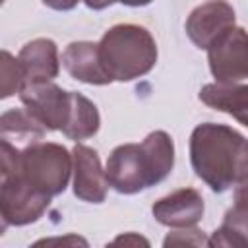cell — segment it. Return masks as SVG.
Returning <instances> with one entry per match:
<instances>
[{"label":"cell","instance_id":"obj_3","mask_svg":"<svg viewBox=\"0 0 248 248\" xmlns=\"http://www.w3.org/2000/svg\"><path fill=\"white\" fill-rule=\"evenodd\" d=\"M2 149V176L19 174L37 190L54 198L68 186L74 170L72 153L54 141H35L23 149L0 141Z\"/></svg>","mask_w":248,"mask_h":248},{"label":"cell","instance_id":"obj_9","mask_svg":"<svg viewBox=\"0 0 248 248\" xmlns=\"http://www.w3.org/2000/svg\"><path fill=\"white\" fill-rule=\"evenodd\" d=\"M231 25H234L232 6L227 0H207L190 12L184 29L198 48H207L211 41Z\"/></svg>","mask_w":248,"mask_h":248},{"label":"cell","instance_id":"obj_20","mask_svg":"<svg viewBox=\"0 0 248 248\" xmlns=\"http://www.w3.org/2000/svg\"><path fill=\"white\" fill-rule=\"evenodd\" d=\"M110 244H124V246H140V244H143V246H149V240L143 238L138 232H124V234L116 236L114 240H110Z\"/></svg>","mask_w":248,"mask_h":248},{"label":"cell","instance_id":"obj_6","mask_svg":"<svg viewBox=\"0 0 248 248\" xmlns=\"http://www.w3.org/2000/svg\"><path fill=\"white\" fill-rule=\"evenodd\" d=\"M205 50L215 81L238 83L248 79V33L242 27H227L211 41Z\"/></svg>","mask_w":248,"mask_h":248},{"label":"cell","instance_id":"obj_2","mask_svg":"<svg viewBox=\"0 0 248 248\" xmlns=\"http://www.w3.org/2000/svg\"><path fill=\"white\" fill-rule=\"evenodd\" d=\"M174 167V143L165 130L149 132L140 143H122L108 155L105 174L120 194H138L163 182Z\"/></svg>","mask_w":248,"mask_h":248},{"label":"cell","instance_id":"obj_17","mask_svg":"<svg viewBox=\"0 0 248 248\" xmlns=\"http://www.w3.org/2000/svg\"><path fill=\"white\" fill-rule=\"evenodd\" d=\"M184 244L205 246L207 238H205L203 231L194 229V227H184V229H172L163 240V246H184Z\"/></svg>","mask_w":248,"mask_h":248},{"label":"cell","instance_id":"obj_13","mask_svg":"<svg viewBox=\"0 0 248 248\" xmlns=\"http://www.w3.org/2000/svg\"><path fill=\"white\" fill-rule=\"evenodd\" d=\"M200 101L227 112L248 128V85L244 83H207L200 91Z\"/></svg>","mask_w":248,"mask_h":248},{"label":"cell","instance_id":"obj_14","mask_svg":"<svg viewBox=\"0 0 248 248\" xmlns=\"http://www.w3.org/2000/svg\"><path fill=\"white\" fill-rule=\"evenodd\" d=\"M46 128L37 122L27 110L10 108L0 116V140L8 141L10 145L23 149L35 141L45 138Z\"/></svg>","mask_w":248,"mask_h":248},{"label":"cell","instance_id":"obj_15","mask_svg":"<svg viewBox=\"0 0 248 248\" xmlns=\"http://www.w3.org/2000/svg\"><path fill=\"white\" fill-rule=\"evenodd\" d=\"M101 126V116L93 101H89L85 95L74 91V105H72V114L62 130V134L74 141L87 140L99 132Z\"/></svg>","mask_w":248,"mask_h":248},{"label":"cell","instance_id":"obj_18","mask_svg":"<svg viewBox=\"0 0 248 248\" xmlns=\"http://www.w3.org/2000/svg\"><path fill=\"white\" fill-rule=\"evenodd\" d=\"M207 246H238V248H248V236L242 234L240 231H236L234 227L223 223L207 238Z\"/></svg>","mask_w":248,"mask_h":248},{"label":"cell","instance_id":"obj_10","mask_svg":"<svg viewBox=\"0 0 248 248\" xmlns=\"http://www.w3.org/2000/svg\"><path fill=\"white\" fill-rule=\"evenodd\" d=\"M151 213L157 223L170 229L194 227L203 217V198L196 188H180L159 198Z\"/></svg>","mask_w":248,"mask_h":248},{"label":"cell","instance_id":"obj_4","mask_svg":"<svg viewBox=\"0 0 248 248\" xmlns=\"http://www.w3.org/2000/svg\"><path fill=\"white\" fill-rule=\"evenodd\" d=\"M99 45L101 64L110 81H132L149 74L157 62L153 35L136 23H118L105 31Z\"/></svg>","mask_w":248,"mask_h":248},{"label":"cell","instance_id":"obj_21","mask_svg":"<svg viewBox=\"0 0 248 248\" xmlns=\"http://www.w3.org/2000/svg\"><path fill=\"white\" fill-rule=\"evenodd\" d=\"M50 244H72V246L81 244V246H87V240H83L79 236H74V234H68L64 238H60V236L58 238H43V240L35 242V246H50Z\"/></svg>","mask_w":248,"mask_h":248},{"label":"cell","instance_id":"obj_1","mask_svg":"<svg viewBox=\"0 0 248 248\" xmlns=\"http://www.w3.org/2000/svg\"><path fill=\"white\" fill-rule=\"evenodd\" d=\"M190 163L213 192H227L248 178V140L227 124H198L190 136Z\"/></svg>","mask_w":248,"mask_h":248},{"label":"cell","instance_id":"obj_8","mask_svg":"<svg viewBox=\"0 0 248 248\" xmlns=\"http://www.w3.org/2000/svg\"><path fill=\"white\" fill-rule=\"evenodd\" d=\"M74 157V194L87 203H101L107 198L108 180L101 167V159L93 147L76 143Z\"/></svg>","mask_w":248,"mask_h":248},{"label":"cell","instance_id":"obj_11","mask_svg":"<svg viewBox=\"0 0 248 248\" xmlns=\"http://www.w3.org/2000/svg\"><path fill=\"white\" fill-rule=\"evenodd\" d=\"M62 66L66 72L83 83L89 85H107L110 78L107 76L101 58H99V45L91 41H74L62 52Z\"/></svg>","mask_w":248,"mask_h":248},{"label":"cell","instance_id":"obj_12","mask_svg":"<svg viewBox=\"0 0 248 248\" xmlns=\"http://www.w3.org/2000/svg\"><path fill=\"white\" fill-rule=\"evenodd\" d=\"M17 58L23 66L27 81H52L60 72L58 46L52 39L46 37H39L25 43Z\"/></svg>","mask_w":248,"mask_h":248},{"label":"cell","instance_id":"obj_19","mask_svg":"<svg viewBox=\"0 0 248 248\" xmlns=\"http://www.w3.org/2000/svg\"><path fill=\"white\" fill-rule=\"evenodd\" d=\"M87 8L91 10H105L112 4H124V6H132V8H140V6H147L153 0H83Z\"/></svg>","mask_w":248,"mask_h":248},{"label":"cell","instance_id":"obj_5","mask_svg":"<svg viewBox=\"0 0 248 248\" xmlns=\"http://www.w3.org/2000/svg\"><path fill=\"white\" fill-rule=\"evenodd\" d=\"M25 110L46 130H64L74 105V91H66L52 81H27L19 89Z\"/></svg>","mask_w":248,"mask_h":248},{"label":"cell","instance_id":"obj_16","mask_svg":"<svg viewBox=\"0 0 248 248\" xmlns=\"http://www.w3.org/2000/svg\"><path fill=\"white\" fill-rule=\"evenodd\" d=\"M0 74H2V85H0V97L8 99L25 85L27 78L23 72V66L19 58L12 56L8 50H2V62H0Z\"/></svg>","mask_w":248,"mask_h":248},{"label":"cell","instance_id":"obj_7","mask_svg":"<svg viewBox=\"0 0 248 248\" xmlns=\"http://www.w3.org/2000/svg\"><path fill=\"white\" fill-rule=\"evenodd\" d=\"M50 196L31 186L19 174L2 176L0 186V211H2V225L23 227L35 223L43 217V213L50 205Z\"/></svg>","mask_w":248,"mask_h":248},{"label":"cell","instance_id":"obj_22","mask_svg":"<svg viewBox=\"0 0 248 248\" xmlns=\"http://www.w3.org/2000/svg\"><path fill=\"white\" fill-rule=\"evenodd\" d=\"M78 2H79V0H43L45 6H48V8H52V10H58V12H68V10L76 8Z\"/></svg>","mask_w":248,"mask_h":248},{"label":"cell","instance_id":"obj_23","mask_svg":"<svg viewBox=\"0 0 248 248\" xmlns=\"http://www.w3.org/2000/svg\"><path fill=\"white\" fill-rule=\"evenodd\" d=\"M234 203L248 207V178L242 184L236 186V190H234Z\"/></svg>","mask_w":248,"mask_h":248}]
</instances>
